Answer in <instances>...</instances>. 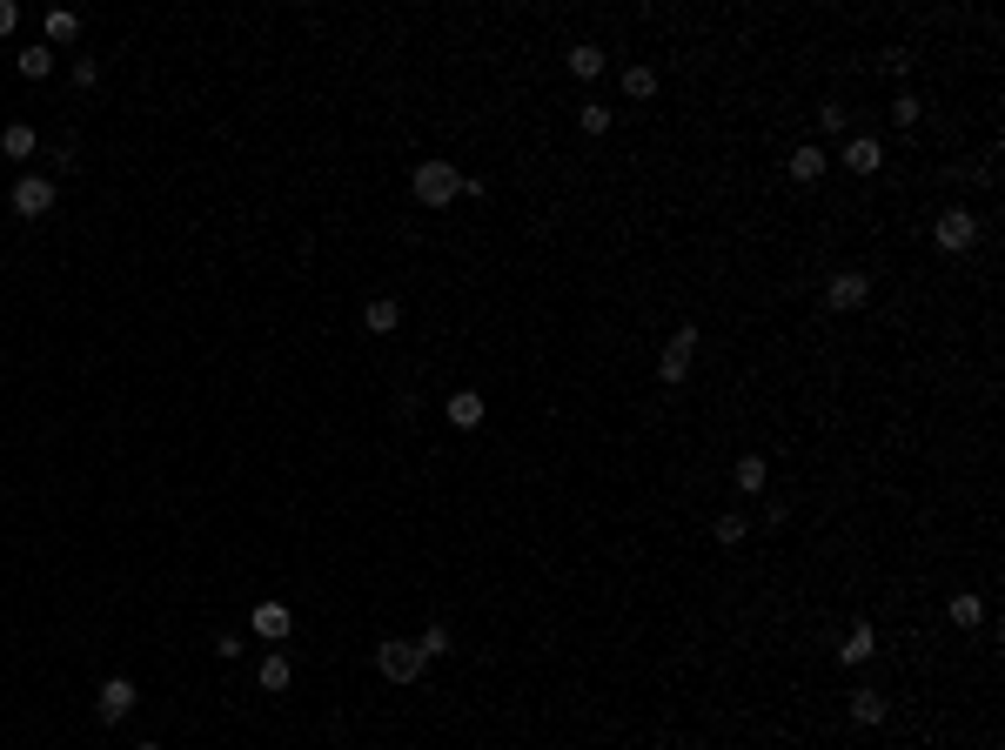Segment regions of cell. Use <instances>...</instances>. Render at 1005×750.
<instances>
[{"mask_svg":"<svg viewBox=\"0 0 1005 750\" xmlns=\"http://www.w3.org/2000/svg\"><path fill=\"white\" fill-rule=\"evenodd\" d=\"M409 188H416L423 208H449V201H463V168H456V161H416V168H409Z\"/></svg>","mask_w":1005,"mask_h":750,"instance_id":"6da1fadb","label":"cell"},{"mask_svg":"<svg viewBox=\"0 0 1005 750\" xmlns=\"http://www.w3.org/2000/svg\"><path fill=\"white\" fill-rule=\"evenodd\" d=\"M423 650H416V637H382L376 643V677L382 684H416L423 677Z\"/></svg>","mask_w":1005,"mask_h":750,"instance_id":"7a4b0ae2","label":"cell"},{"mask_svg":"<svg viewBox=\"0 0 1005 750\" xmlns=\"http://www.w3.org/2000/svg\"><path fill=\"white\" fill-rule=\"evenodd\" d=\"M691 362H697V322H677V335H670L664 355H657V382L677 389V382L691 375Z\"/></svg>","mask_w":1005,"mask_h":750,"instance_id":"3957f363","label":"cell"},{"mask_svg":"<svg viewBox=\"0 0 1005 750\" xmlns=\"http://www.w3.org/2000/svg\"><path fill=\"white\" fill-rule=\"evenodd\" d=\"M932 235H938V248H945V255H965V248L979 242V215H972L965 201H952V208H938Z\"/></svg>","mask_w":1005,"mask_h":750,"instance_id":"277c9868","label":"cell"},{"mask_svg":"<svg viewBox=\"0 0 1005 750\" xmlns=\"http://www.w3.org/2000/svg\"><path fill=\"white\" fill-rule=\"evenodd\" d=\"M865 302H871V275L865 268H838V275L825 282V309L831 315H858Z\"/></svg>","mask_w":1005,"mask_h":750,"instance_id":"5b68a950","label":"cell"},{"mask_svg":"<svg viewBox=\"0 0 1005 750\" xmlns=\"http://www.w3.org/2000/svg\"><path fill=\"white\" fill-rule=\"evenodd\" d=\"M7 208H14L21 221L54 215V175H21V181H14V195H7Z\"/></svg>","mask_w":1005,"mask_h":750,"instance_id":"8992f818","label":"cell"},{"mask_svg":"<svg viewBox=\"0 0 1005 750\" xmlns=\"http://www.w3.org/2000/svg\"><path fill=\"white\" fill-rule=\"evenodd\" d=\"M134 704H141V690H134L128 677H108V684L94 690V717H101V724H121V717H134Z\"/></svg>","mask_w":1005,"mask_h":750,"instance_id":"52a82bcc","label":"cell"},{"mask_svg":"<svg viewBox=\"0 0 1005 750\" xmlns=\"http://www.w3.org/2000/svg\"><path fill=\"white\" fill-rule=\"evenodd\" d=\"M831 161H845L851 175H878V168H885V141H878V134H845V148Z\"/></svg>","mask_w":1005,"mask_h":750,"instance_id":"ba28073f","label":"cell"},{"mask_svg":"<svg viewBox=\"0 0 1005 750\" xmlns=\"http://www.w3.org/2000/svg\"><path fill=\"white\" fill-rule=\"evenodd\" d=\"M248 630H255L262 643H289L295 637V610L289 603H255V610H248Z\"/></svg>","mask_w":1005,"mask_h":750,"instance_id":"9c48e42d","label":"cell"},{"mask_svg":"<svg viewBox=\"0 0 1005 750\" xmlns=\"http://www.w3.org/2000/svg\"><path fill=\"white\" fill-rule=\"evenodd\" d=\"M871 657H878V630H871V623H851L845 643H838V663L858 670V663H871Z\"/></svg>","mask_w":1005,"mask_h":750,"instance_id":"30bf717a","label":"cell"},{"mask_svg":"<svg viewBox=\"0 0 1005 750\" xmlns=\"http://www.w3.org/2000/svg\"><path fill=\"white\" fill-rule=\"evenodd\" d=\"M255 684H262V690H268V697H282V690H289V684H295V663H289V657H282V650H268V657H262V663H255Z\"/></svg>","mask_w":1005,"mask_h":750,"instance_id":"8fae6325","label":"cell"},{"mask_svg":"<svg viewBox=\"0 0 1005 750\" xmlns=\"http://www.w3.org/2000/svg\"><path fill=\"white\" fill-rule=\"evenodd\" d=\"M41 34H47V47H74L81 41V14H74V7H47Z\"/></svg>","mask_w":1005,"mask_h":750,"instance_id":"7c38bea8","label":"cell"},{"mask_svg":"<svg viewBox=\"0 0 1005 750\" xmlns=\"http://www.w3.org/2000/svg\"><path fill=\"white\" fill-rule=\"evenodd\" d=\"M885 717H892L885 690H858V697H851V724H858V730H878Z\"/></svg>","mask_w":1005,"mask_h":750,"instance_id":"4fadbf2b","label":"cell"},{"mask_svg":"<svg viewBox=\"0 0 1005 750\" xmlns=\"http://www.w3.org/2000/svg\"><path fill=\"white\" fill-rule=\"evenodd\" d=\"M784 168H791V181H818V175L831 168V155L818 148V141H804V148H791V161H784Z\"/></svg>","mask_w":1005,"mask_h":750,"instance_id":"5bb4252c","label":"cell"},{"mask_svg":"<svg viewBox=\"0 0 1005 750\" xmlns=\"http://www.w3.org/2000/svg\"><path fill=\"white\" fill-rule=\"evenodd\" d=\"M362 329H369V335H396V329H402V309H396V295H376V302L362 309Z\"/></svg>","mask_w":1005,"mask_h":750,"instance_id":"9a60e30c","label":"cell"},{"mask_svg":"<svg viewBox=\"0 0 1005 750\" xmlns=\"http://www.w3.org/2000/svg\"><path fill=\"white\" fill-rule=\"evenodd\" d=\"M34 148H41V134L27 128V121H7V128H0V155L7 161H27Z\"/></svg>","mask_w":1005,"mask_h":750,"instance_id":"2e32d148","label":"cell"},{"mask_svg":"<svg viewBox=\"0 0 1005 750\" xmlns=\"http://www.w3.org/2000/svg\"><path fill=\"white\" fill-rule=\"evenodd\" d=\"M449 422L456 429H483V389H456L449 396Z\"/></svg>","mask_w":1005,"mask_h":750,"instance_id":"e0dca14e","label":"cell"},{"mask_svg":"<svg viewBox=\"0 0 1005 750\" xmlns=\"http://www.w3.org/2000/svg\"><path fill=\"white\" fill-rule=\"evenodd\" d=\"M731 483L744 489V496H764V483H771V469H764V456H737Z\"/></svg>","mask_w":1005,"mask_h":750,"instance_id":"ac0fdd59","label":"cell"},{"mask_svg":"<svg viewBox=\"0 0 1005 750\" xmlns=\"http://www.w3.org/2000/svg\"><path fill=\"white\" fill-rule=\"evenodd\" d=\"M570 74H577V81H597V74H603V47L597 41H577V47H570Z\"/></svg>","mask_w":1005,"mask_h":750,"instance_id":"d6986e66","label":"cell"},{"mask_svg":"<svg viewBox=\"0 0 1005 750\" xmlns=\"http://www.w3.org/2000/svg\"><path fill=\"white\" fill-rule=\"evenodd\" d=\"M945 617L959 623V630H972V623H985V603H979V596H972V590H959V596H952V603H945Z\"/></svg>","mask_w":1005,"mask_h":750,"instance_id":"ffe728a7","label":"cell"},{"mask_svg":"<svg viewBox=\"0 0 1005 750\" xmlns=\"http://www.w3.org/2000/svg\"><path fill=\"white\" fill-rule=\"evenodd\" d=\"M624 94L630 101H650V94H657V67H644V61L624 67Z\"/></svg>","mask_w":1005,"mask_h":750,"instance_id":"44dd1931","label":"cell"},{"mask_svg":"<svg viewBox=\"0 0 1005 750\" xmlns=\"http://www.w3.org/2000/svg\"><path fill=\"white\" fill-rule=\"evenodd\" d=\"M21 74H27V81H47V74H54V47H21Z\"/></svg>","mask_w":1005,"mask_h":750,"instance_id":"7402d4cb","label":"cell"},{"mask_svg":"<svg viewBox=\"0 0 1005 750\" xmlns=\"http://www.w3.org/2000/svg\"><path fill=\"white\" fill-rule=\"evenodd\" d=\"M711 536H717V543H724V550H737V543L751 536V523H744V516H737V509H731V516H717V523H711Z\"/></svg>","mask_w":1005,"mask_h":750,"instance_id":"603a6c76","label":"cell"},{"mask_svg":"<svg viewBox=\"0 0 1005 750\" xmlns=\"http://www.w3.org/2000/svg\"><path fill=\"white\" fill-rule=\"evenodd\" d=\"M577 128L590 134V141H597V134H610V108H597V101H583V108H577Z\"/></svg>","mask_w":1005,"mask_h":750,"instance_id":"cb8c5ba5","label":"cell"},{"mask_svg":"<svg viewBox=\"0 0 1005 750\" xmlns=\"http://www.w3.org/2000/svg\"><path fill=\"white\" fill-rule=\"evenodd\" d=\"M918 114H925V108H918V94H898V101H892V128L912 134V128H918Z\"/></svg>","mask_w":1005,"mask_h":750,"instance_id":"d4e9b609","label":"cell"},{"mask_svg":"<svg viewBox=\"0 0 1005 750\" xmlns=\"http://www.w3.org/2000/svg\"><path fill=\"white\" fill-rule=\"evenodd\" d=\"M416 650H423V657H449V630H443V623H429L423 637H416Z\"/></svg>","mask_w":1005,"mask_h":750,"instance_id":"484cf974","label":"cell"},{"mask_svg":"<svg viewBox=\"0 0 1005 750\" xmlns=\"http://www.w3.org/2000/svg\"><path fill=\"white\" fill-rule=\"evenodd\" d=\"M818 128H825V134H845V128H851L845 101H825V108H818Z\"/></svg>","mask_w":1005,"mask_h":750,"instance_id":"4316f807","label":"cell"},{"mask_svg":"<svg viewBox=\"0 0 1005 750\" xmlns=\"http://www.w3.org/2000/svg\"><path fill=\"white\" fill-rule=\"evenodd\" d=\"M94 81H101V61L81 54V61H74V88H94Z\"/></svg>","mask_w":1005,"mask_h":750,"instance_id":"83f0119b","label":"cell"},{"mask_svg":"<svg viewBox=\"0 0 1005 750\" xmlns=\"http://www.w3.org/2000/svg\"><path fill=\"white\" fill-rule=\"evenodd\" d=\"M242 650H248L242 637H215V657H222V663H235V657H242Z\"/></svg>","mask_w":1005,"mask_h":750,"instance_id":"f1b7e54d","label":"cell"},{"mask_svg":"<svg viewBox=\"0 0 1005 750\" xmlns=\"http://www.w3.org/2000/svg\"><path fill=\"white\" fill-rule=\"evenodd\" d=\"M14 27H21V7H14V0H0V34H14Z\"/></svg>","mask_w":1005,"mask_h":750,"instance_id":"f546056e","label":"cell"},{"mask_svg":"<svg viewBox=\"0 0 1005 750\" xmlns=\"http://www.w3.org/2000/svg\"><path fill=\"white\" fill-rule=\"evenodd\" d=\"M134 750H161V744H134Z\"/></svg>","mask_w":1005,"mask_h":750,"instance_id":"4dcf8cb0","label":"cell"}]
</instances>
